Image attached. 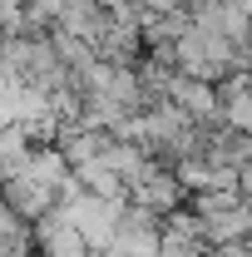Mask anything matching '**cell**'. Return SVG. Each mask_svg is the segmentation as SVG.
Returning a JSON list of instances; mask_svg holds the SVG:
<instances>
[{
  "label": "cell",
  "instance_id": "1",
  "mask_svg": "<svg viewBox=\"0 0 252 257\" xmlns=\"http://www.w3.org/2000/svg\"><path fill=\"white\" fill-rule=\"evenodd\" d=\"M0 242H20V213L10 203H0Z\"/></svg>",
  "mask_w": 252,
  "mask_h": 257
}]
</instances>
